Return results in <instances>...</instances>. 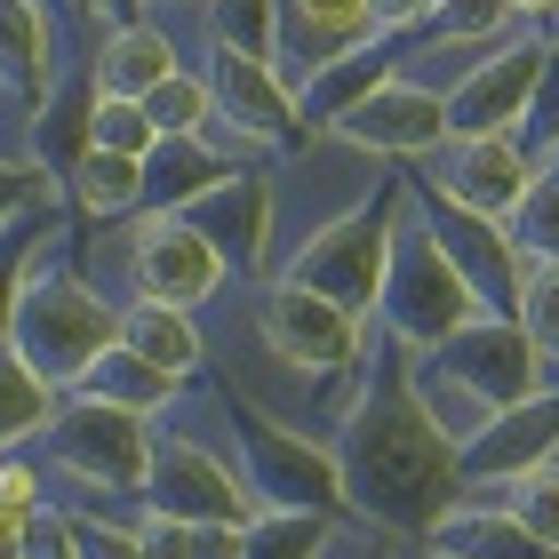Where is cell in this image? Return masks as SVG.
Returning <instances> with one entry per match:
<instances>
[{
	"label": "cell",
	"mask_w": 559,
	"mask_h": 559,
	"mask_svg": "<svg viewBox=\"0 0 559 559\" xmlns=\"http://www.w3.org/2000/svg\"><path fill=\"white\" fill-rule=\"evenodd\" d=\"M129 280H136V296H160V304H176V312H200L233 272H224V257L192 233V216L136 209V224H129Z\"/></svg>",
	"instance_id": "obj_12"
},
{
	"label": "cell",
	"mask_w": 559,
	"mask_h": 559,
	"mask_svg": "<svg viewBox=\"0 0 559 559\" xmlns=\"http://www.w3.org/2000/svg\"><path fill=\"white\" fill-rule=\"evenodd\" d=\"M424 559H448V551H431V544H424Z\"/></svg>",
	"instance_id": "obj_42"
},
{
	"label": "cell",
	"mask_w": 559,
	"mask_h": 559,
	"mask_svg": "<svg viewBox=\"0 0 559 559\" xmlns=\"http://www.w3.org/2000/svg\"><path fill=\"white\" fill-rule=\"evenodd\" d=\"M176 216H192V233L224 257L233 280H272V176L264 168H233Z\"/></svg>",
	"instance_id": "obj_14"
},
{
	"label": "cell",
	"mask_w": 559,
	"mask_h": 559,
	"mask_svg": "<svg viewBox=\"0 0 559 559\" xmlns=\"http://www.w3.org/2000/svg\"><path fill=\"white\" fill-rule=\"evenodd\" d=\"M209 40L224 48H240V57H264L272 64V48H280V16H272V0H209Z\"/></svg>",
	"instance_id": "obj_32"
},
{
	"label": "cell",
	"mask_w": 559,
	"mask_h": 559,
	"mask_svg": "<svg viewBox=\"0 0 559 559\" xmlns=\"http://www.w3.org/2000/svg\"><path fill=\"white\" fill-rule=\"evenodd\" d=\"M136 503L160 512V520H224V527H240L248 512H264L257 488H248V472H240V455L216 448V440H200V431H185V424L152 431Z\"/></svg>",
	"instance_id": "obj_8"
},
{
	"label": "cell",
	"mask_w": 559,
	"mask_h": 559,
	"mask_svg": "<svg viewBox=\"0 0 559 559\" xmlns=\"http://www.w3.org/2000/svg\"><path fill=\"white\" fill-rule=\"evenodd\" d=\"M176 64H185V57H176V40H168L160 16H120V24L96 33L88 81H96V96H144L152 81H168Z\"/></svg>",
	"instance_id": "obj_19"
},
{
	"label": "cell",
	"mask_w": 559,
	"mask_h": 559,
	"mask_svg": "<svg viewBox=\"0 0 559 559\" xmlns=\"http://www.w3.org/2000/svg\"><path fill=\"white\" fill-rule=\"evenodd\" d=\"M559 448V384L512 400V408H496L488 424L472 431L464 448H455V488H496V479H520L527 464H544Z\"/></svg>",
	"instance_id": "obj_16"
},
{
	"label": "cell",
	"mask_w": 559,
	"mask_h": 559,
	"mask_svg": "<svg viewBox=\"0 0 559 559\" xmlns=\"http://www.w3.org/2000/svg\"><path fill=\"white\" fill-rule=\"evenodd\" d=\"M40 192H57V176H40L24 160H0V216H16L24 200H40Z\"/></svg>",
	"instance_id": "obj_36"
},
{
	"label": "cell",
	"mask_w": 559,
	"mask_h": 559,
	"mask_svg": "<svg viewBox=\"0 0 559 559\" xmlns=\"http://www.w3.org/2000/svg\"><path fill=\"white\" fill-rule=\"evenodd\" d=\"M320 129L344 136V144H360V152H376V160H424V152L448 136V105H440V88L392 72V81H376L352 112L320 120Z\"/></svg>",
	"instance_id": "obj_13"
},
{
	"label": "cell",
	"mask_w": 559,
	"mask_h": 559,
	"mask_svg": "<svg viewBox=\"0 0 559 559\" xmlns=\"http://www.w3.org/2000/svg\"><path fill=\"white\" fill-rule=\"evenodd\" d=\"M503 233H512L520 257H559V152L536 160V176H527L520 200L503 209Z\"/></svg>",
	"instance_id": "obj_28"
},
{
	"label": "cell",
	"mask_w": 559,
	"mask_h": 559,
	"mask_svg": "<svg viewBox=\"0 0 559 559\" xmlns=\"http://www.w3.org/2000/svg\"><path fill=\"white\" fill-rule=\"evenodd\" d=\"M408 384L424 400V416L440 424V440L464 448L496 408L544 392V368H536V352H527L512 312H472V320H455L440 344L408 352Z\"/></svg>",
	"instance_id": "obj_2"
},
{
	"label": "cell",
	"mask_w": 559,
	"mask_h": 559,
	"mask_svg": "<svg viewBox=\"0 0 559 559\" xmlns=\"http://www.w3.org/2000/svg\"><path fill=\"white\" fill-rule=\"evenodd\" d=\"M57 185H64V200L81 216H136L144 209V160L105 152V144H81V160H72Z\"/></svg>",
	"instance_id": "obj_23"
},
{
	"label": "cell",
	"mask_w": 559,
	"mask_h": 559,
	"mask_svg": "<svg viewBox=\"0 0 559 559\" xmlns=\"http://www.w3.org/2000/svg\"><path fill=\"white\" fill-rule=\"evenodd\" d=\"M328 448H336L344 512H360L384 536H424L455 503V448L424 416V400L408 384V352L376 320H368V384H360V400H352V416L336 424Z\"/></svg>",
	"instance_id": "obj_1"
},
{
	"label": "cell",
	"mask_w": 559,
	"mask_h": 559,
	"mask_svg": "<svg viewBox=\"0 0 559 559\" xmlns=\"http://www.w3.org/2000/svg\"><path fill=\"white\" fill-rule=\"evenodd\" d=\"M112 344H129L136 360H152L160 376H176V384H192V376L209 368L200 320H192V312H176V304H160V296H129V304H112Z\"/></svg>",
	"instance_id": "obj_18"
},
{
	"label": "cell",
	"mask_w": 559,
	"mask_h": 559,
	"mask_svg": "<svg viewBox=\"0 0 559 559\" xmlns=\"http://www.w3.org/2000/svg\"><path fill=\"white\" fill-rule=\"evenodd\" d=\"M0 336L16 344V360L33 368L48 392H72V384H81V368L112 344V304L88 288L81 264H72L64 224H48V233L24 248V272H16L9 328H0Z\"/></svg>",
	"instance_id": "obj_3"
},
{
	"label": "cell",
	"mask_w": 559,
	"mask_h": 559,
	"mask_svg": "<svg viewBox=\"0 0 559 559\" xmlns=\"http://www.w3.org/2000/svg\"><path fill=\"white\" fill-rule=\"evenodd\" d=\"M48 408H57V392H48L40 376L16 360L9 336H0V448H24V440L48 424Z\"/></svg>",
	"instance_id": "obj_29"
},
{
	"label": "cell",
	"mask_w": 559,
	"mask_h": 559,
	"mask_svg": "<svg viewBox=\"0 0 559 559\" xmlns=\"http://www.w3.org/2000/svg\"><path fill=\"white\" fill-rule=\"evenodd\" d=\"M233 176V160H216L200 136H152L144 152V209H185V200H200L209 185H224Z\"/></svg>",
	"instance_id": "obj_25"
},
{
	"label": "cell",
	"mask_w": 559,
	"mask_h": 559,
	"mask_svg": "<svg viewBox=\"0 0 559 559\" xmlns=\"http://www.w3.org/2000/svg\"><path fill=\"white\" fill-rule=\"evenodd\" d=\"M479 304L472 288L455 280V264L440 257V240H431V224L416 216L408 185H400V209H392V240H384V288H376V328L400 344V352H424L440 344L455 320H472Z\"/></svg>",
	"instance_id": "obj_4"
},
{
	"label": "cell",
	"mask_w": 559,
	"mask_h": 559,
	"mask_svg": "<svg viewBox=\"0 0 559 559\" xmlns=\"http://www.w3.org/2000/svg\"><path fill=\"white\" fill-rule=\"evenodd\" d=\"M424 185L431 192H448V200H464V209L479 216H503L520 200V185L536 176V160H527V144L503 129V136H440L424 152Z\"/></svg>",
	"instance_id": "obj_15"
},
{
	"label": "cell",
	"mask_w": 559,
	"mask_h": 559,
	"mask_svg": "<svg viewBox=\"0 0 559 559\" xmlns=\"http://www.w3.org/2000/svg\"><path fill=\"white\" fill-rule=\"evenodd\" d=\"M40 9H48V16H72V0H40Z\"/></svg>",
	"instance_id": "obj_41"
},
{
	"label": "cell",
	"mask_w": 559,
	"mask_h": 559,
	"mask_svg": "<svg viewBox=\"0 0 559 559\" xmlns=\"http://www.w3.org/2000/svg\"><path fill=\"white\" fill-rule=\"evenodd\" d=\"M88 144L144 160V152H152V120H144V105H136V96H96V105H88Z\"/></svg>",
	"instance_id": "obj_34"
},
{
	"label": "cell",
	"mask_w": 559,
	"mask_h": 559,
	"mask_svg": "<svg viewBox=\"0 0 559 559\" xmlns=\"http://www.w3.org/2000/svg\"><path fill=\"white\" fill-rule=\"evenodd\" d=\"M392 209H400V176H384L360 209H344L336 224L304 233L288 257H280V280H304L328 304H344L352 320L376 312V288H384V240H392Z\"/></svg>",
	"instance_id": "obj_7"
},
{
	"label": "cell",
	"mask_w": 559,
	"mask_h": 559,
	"mask_svg": "<svg viewBox=\"0 0 559 559\" xmlns=\"http://www.w3.org/2000/svg\"><path fill=\"white\" fill-rule=\"evenodd\" d=\"M72 512V503H64ZM72 559H152L144 536H136V520L120 527V520H96V512H72Z\"/></svg>",
	"instance_id": "obj_35"
},
{
	"label": "cell",
	"mask_w": 559,
	"mask_h": 559,
	"mask_svg": "<svg viewBox=\"0 0 559 559\" xmlns=\"http://www.w3.org/2000/svg\"><path fill=\"white\" fill-rule=\"evenodd\" d=\"M136 105H144V120H152V136H200V120L216 112V105H209V81L185 72V64H176L168 81H152Z\"/></svg>",
	"instance_id": "obj_31"
},
{
	"label": "cell",
	"mask_w": 559,
	"mask_h": 559,
	"mask_svg": "<svg viewBox=\"0 0 559 559\" xmlns=\"http://www.w3.org/2000/svg\"><path fill=\"white\" fill-rule=\"evenodd\" d=\"M416 9H424V0H368V16L384 24V33H408V24H416Z\"/></svg>",
	"instance_id": "obj_37"
},
{
	"label": "cell",
	"mask_w": 559,
	"mask_h": 559,
	"mask_svg": "<svg viewBox=\"0 0 559 559\" xmlns=\"http://www.w3.org/2000/svg\"><path fill=\"white\" fill-rule=\"evenodd\" d=\"M400 185H408L416 216L431 224L440 257L455 264V280L472 288V304H479V312H512V288H520V248H512V233H503V216H479V209H464V200L431 192L416 168L400 176Z\"/></svg>",
	"instance_id": "obj_9"
},
{
	"label": "cell",
	"mask_w": 559,
	"mask_h": 559,
	"mask_svg": "<svg viewBox=\"0 0 559 559\" xmlns=\"http://www.w3.org/2000/svg\"><path fill=\"white\" fill-rule=\"evenodd\" d=\"M496 503L527 527V536H544L559 551V448L544 455V464H527L520 479H496Z\"/></svg>",
	"instance_id": "obj_30"
},
{
	"label": "cell",
	"mask_w": 559,
	"mask_h": 559,
	"mask_svg": "<svg viewBox=\"0 0 559 559\" xmlns=\"http://www.w3.org/2000/svg\"><path fill=\"white\" fill-rule=\"evenodd\" d=\"M392 72H400V33H376V40H360V48H344V57H328V64L312 72V81L296 88L304 129H320V120L352 112L376 81H392Z\"/></svg>",
	"instance_id": "obj_21"
},
{
	"label": "cell",
	"mask_w": 559,
	"mask_h": 559,
	"mask_svg": "<svg viewBox=\"0 0 559 559\" xmlns=\"http://www.w3.org/2000/svg\"><path fill=\"white\" fill-rule=\"evenodd\" d=\"M424 544L448 551V559H559L544 536H527L503 503H448V512L424 527Z\"/></svg>",
	"instance_id": "obj_22"
},
{
	"label": "cell",
	"mask_w": 559,
	"mask_h": 559,
	"mask_svg": "<svg viewBox=\"0 0 559 559\" xmlns=\"http://www.w3.org/2000/svg\"><path fill=\"white\" fill-rule=\"evenodd\" d=\"M144 16H160V9H209V0H136Z\"/></svg>",
	"instance_id": "obj_40"
},
{
	"label": "cell",
	"mask_w": 559,
	"mask_h": 559,
	"mask_svg": "<svg viewBox=\"0 0 559 559\" xmlns=\"http://www.w3.org/2000/svg\"><path fill=\"white\" fill-rule=\"evenodd\" d=\"M57 40H64V16H48L40 0H0V88L40 105L57 81Z\"/></svg>",
	"instance_id": "obj_20"
},
{
	"label": "cell",
	"mask_w": 559,
	"mask_h": 559,
	"mask_svg": "<svg viewBox=\"0 0 559 559\" xmlns=\"http://www.w3.org/2000/svg\"><path fill=\"white\" fill-rule=\"evenodd\" d=\"M257 328H264V352L280 368H304V376H328L344 368L352 352H360V320L344 312V304H328L320 288H304V280H264L257 288Z\"/></svg>",
	"instance_id": "obj_11"
},
{
	"label": "cell",
	"mask_w": 559,
	"mask_h": 559,
	"mask_svg": "<svg viewBox=\"0 0 559 559\" xmlns=\"http://www.w3.org/2000/svg\"><path fill=\"white\" fill-rule=\"evenodd\" d=\"M544 48H551L544 24H520V33H503L488 57H472L464 72H455V88L440 96L448 105V136H503V129H520Z\"/></svg>",
	"instance_id": "obj_10"
},
{
	"label": "cell",
	"mask_w": 559,
	"mask_h": 559,
	"mask_svg": "<svg viewBox=\"0 0 559 559\" xmlns=\"http://www.w3.org/2000/svg\"><path fill=\"white\" fill-rule=\"evenodd\" d=\"M328 544H336V512L264 503V512L240 520V559H328Z\"/></svg>",
	"instance_id": "obj_26"
},
{
	"label": "cell",
	"mask_w": 559,
	"mask_h": 559,
	"mask_svg": "<svg viewBox=\"0 0 559 559\" xmlns=\"http://www.w3.org/2000/svg\"><path fill=\"white\" fill-rule=\"evenodd\" d=\"M81 400H105V408H129V416H160L176 400V376H160L152 360H136L129 344H105L96 360L81 368V384H72Z\"/></svg>",
	"instance_id": "obj_24"
},
{
	"label": "cell",
	"mask_w": 559,
	"mask_h": 559,
	"mask_svg": "<svg viewBox=\"0 0 559 559\" xmlns=\"http://www.w3.org/2000/svg\"><path fill=\"white\" fill-rule=\"evenodd\" d=\"M512 136L527 144V160H551V152H559V40L544 48L536 88H527V112H520V129H512Z\"/></svg>",
	"instance_id": "obj_33"
},
{
	"label": "cell",
	"mask_w": 559,
	"mask_h": 559,
	"mask_svg": "<svg viewBox=\"0 0 559 559\" xmlns=\"http://www.w3.org/2000/svg\"><path fill=\"white\" fill-rule=\"evenodd\" d=\"M512 320H520V336H527V352H536L544 384H559V257H520Z\"/></svg>",
	"instance_id": "obj_27"
},
{
	"label": "cell",
	"mask_w": 559,
	"mask_h": 559,
	"mask_svg": "<svg viewBox=\"0 0 559 559\" xmlns=\"http://www.w3.org/2000/svg\"><path fill=\"white\" fill-rule=\"evenodd\" d=\"M512 9H520V24H544V33H551V16H559V0H512Z\"/></svg>",
	"instance_id": "obj_39"
},
{
	"label": "cell",
	"mask_w": 559,
	"mask_h": 559,
	"mask_svg": "<svg viewBox=\"0 0 559 559\" xmlns=\"http://www.w3.org/2000/svg\"><path fill=\"white\" fill-rule=\"evenodd\" d=\"M200 81H209V105L233 120V129L264 136V144H296L304 136V112H296V88L280 81L264 57H240V48L209 40V64H200Z\"/></svg>",
	"instance_id": "obj_17"
},
{
	"label": "cell",
	"mask_w": 559,
	"mask_h": 559,
	"mask_svg": "<svg viewBox=\"0 0 559 559\" xmlns=\"http://www.w3.org/2000/svg\"><path fill=\"white\" fill-rule=\"evenodd\" d=\"M224 431L240 448V472L257 503H288V512H344V479H336V448L304 440L288 416H272L264 400L224 392Z\"/></svg>",
	"instance_id": "obj_6"
},
{
	"label": "cell",
	"mask_w": 559,
	"mask_h": 559,
	"mask_svg": "<svg viewBox=\"0 0 559 559\" xmlns=\"http://www.w3.org/2000/svg\"><path fill=\"white\" fill-rule=\"evenodd\" d=\"M551 40H559V16H551Z\"/></svg>",
	"instance_id": "obj_43"
},
{
	"label": "cell",
	"mask_w": 559,
	"mask_h": 559,
	"mask_svg": "<svg viewBox=\"0 0 559 559\" xmlns=\"http://www.w3.org/2000/svg\"><path fill=\"white\" fill-rule=\"evenodd\" d=\"M33 512H40V503H33ZM33 512H9V503H0V559L24 551V520H33Z\"/></svg>",
	"instance_id": "obj_38"
},
{
	"label": "cell",
	"mask_w": 559,
	"mask_h": 559,
	"mask_svg": "<svg viewBox=\"0 0 559 559\" xmlns=\"http://www.w3.org/2000/svg\"><path fill=\"white\" fill-rule=\"evenodd\" d=\"M24 448H33L57 479H81V488H105V496H136L144 488V455H152V416L105 408V400H81V392H57L48 424Z\"/></svg>",
	"instance_id": "obj_5"
}]
</instances>
